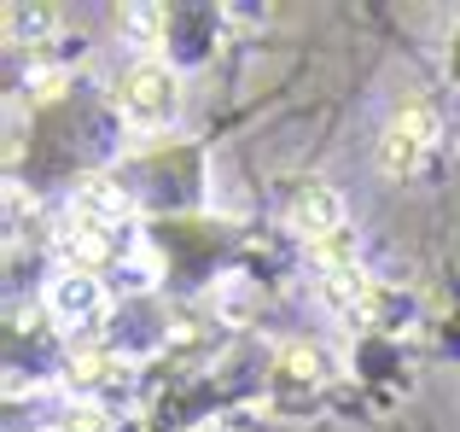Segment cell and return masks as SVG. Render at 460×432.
Returning <instances> with one entry per match:
<instances>
[{
  "label": "cell",
  "mask_w": 460,
  "mask_h": 432,
  "mask_svg": "<svg viewBox=\"0 0 460 432\" xmlns=\"http://www.w3.org/2000/svg\"><path fill=\"white\" fill-rule=\"evenodd\" d=\"M175 105H181V82H175V70L157 65V58H140V65L117 82V112L135 129H164L169 117H175Z\"/></svg>",
  "instance_id": "obj_1"
},
{
  "label": "cell",
  "mask_w": 460,
  "mask_h": 432,
  "mask_svg": "<svg viewBox=\"0 0 460 432\" xmlns=\"http://www.w3.org/2000/svg\"><path fill=\"white\" fill-rule=\"evenodd\" d=\"M47 432H111V421H105V410H93V403H76L65 421L47 427Z\"/></svg>",
  "instance_id": "obj_11"
},
{
  "label": "cell",
  "mask_w": 460,
  "mask_h": 432,
  "mask_svg": "<svg viewBox=\"0 0 460 432\" xmlns=\"http://www.w3.org/2000/svg\"><path fill=\"white\" fill-rule=\"evenodd\" d=\"M321 292H326V304H332V310L367 321V304H373V292H379V286L361 274V263H349V269H321Z\"/></svg>",
  "instance_id": "obj_6"
},
{
  "label": "cell",
  "mask_w": 460,
  "mask_h": 432,
  "mask_svg": "<svg viewBox=\"0 0 460 432\" xmlns=\"http://www.w3.org/2000/svg\"><path fill=\"white\" fill-rule=\"evenodd\" d=\"M164 6H152V0H135V6H123V35L135 47H157L164 41Z\"/></svg>",
  "instance_id": "obj_8"
},
{
  "label": "cell",
  "mask_w": 460,
  "mask_h": 432,
  "mask_svg": "<svg viewBox=\"0 0 460 432\" xmlns=\"http://www.w3.org/2000/svg\"><path fill=\"white\" fill-rule=\"evenodd\" d=\"M123 222H128V199L117 194L105 176L82 182L76 199H70V216H65V228H88V234H105V239H111Z\"/></svg>",
  "instance_id": "obj_5"
},
{
  "label": "cell",
  "mask_w": 460,
  "mask_h": 432,
  "mask_svg": "<svg viewBox=\"0 0 460 432\" xmlns=\"http://www.w3.org/2000/svg\"><path fill=\"white\" fill-rule=\"evenodd\" d=\"M65 374H70V386H82V392H105V386L123 380V363H117L105 345H82V351H70Z\"/></svg>",
  "instance_id": "obj_7"
},
{
  "label": "cell",
  "mask_w": 460,
  "mask_h": 432,
  "mask_svg": "<svg viewBox=\"0 0 460 432\" xmlns=\"http://www.w3.org/2000/svg\"><path fill=\"white\" fill-rule=\"evenodd\" d=\"M53 23H58L53 6H6V35L12 41H41Z\"/></svg>",
  "instance_id": "obj_9"
},
{
  "label": "cell",
  "mask_w": 460,
  "mask_h": 432,
  "mask_svg": "<svg viewBox=\"0 0 460 432\" xmlns=\"http://www.w3.org/2000/svg\"><path fill=\"white\" fill-rule=\"evenodd\" d=\"M280 380H297V386H314V380H321V356H314L304 339L280 345Z\"/></svg>",
  "instance_id": "obj_10"
},
{
  "label": "cell",
  "mask_w": 460,
  "mask_h": 432,
  "mask_svg": "<svg viewBox=\"0 0 460 432\" xmlns=\"http://www.w3.org/2000/svg\"><path fill=\"white\" fill-rule=\"evenodd\" d=\"M431 147H438V112L420 105V100H408L402 112L379 129V170L385 176H414Z\"/></svg>",
  "instance_id": "obj_2"
},
{
  "label": "cell",
  "mask_w": 460,
  "mask_h": 432,
  "mask_svg": "<svg viewBox=\"0 0 460 432\" xmlns=\"http://www.w3.org/2000/svg\"><path fill=\"white\" fill-rule=\"evenodd\" d=\"M47 310H53L65 328H100L105 321V286L88 269H65L47 286Z\"/></svg>",
  "instance_id": "obj_4"
},
{
  "label": "cell",
  "mask_w": 460,
  "mask_h": 432,
  "mask_svg": "<svg viewBox=\"0 0 460 432\" xmlns=\"http://www.w3.org/2000/svg\"><path fill=\"white\" fill-rule=\"evenodd\" d=\"M286 216H292V228L309 239V246L344 234V199H338L332 182H297L292 199H286Z\"/></svg>",
  "instance_id": "obj_3"
}]
</instances>
